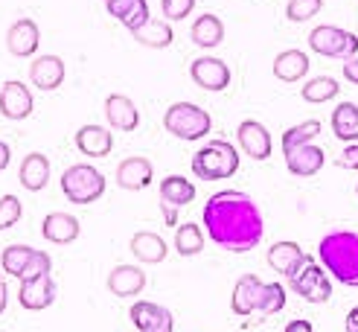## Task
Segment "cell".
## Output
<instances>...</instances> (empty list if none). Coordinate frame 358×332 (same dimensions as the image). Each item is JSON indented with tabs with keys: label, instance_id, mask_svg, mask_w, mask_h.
Wrapping results in <instances>:
<instances>
[{
	"label": "cell",
	"instance_id": "cell-1",
	"mask_svg": "<svg viewBox=\"0 0 358 332\" xmlns=\"http://www.w3.org/2000/svg\"><path fill=\"white\" fill-rule=\"evenodd\" d=\"M201 219H204V231L210 233V242L230 254L254 251L265 236L262 210L242 189L213 192L201 210Z\"/></svg>",
	"mask_w": 358,
	"mask_h": 332
},
{
	"label": "cell",
	"instance_id": "cell-2",
	"mask_svg": "<svg viewBox=\"0 0 358 332\" xmlns=\"http://www.w3.org/2000/svg\"><path fill=\"white\" fill-rule=\"evenodd\" d=\"M317 262L332 280L350 289H358V233L355 231H332L317 245Z\"/></svg>",
	"mask_w": 358,
	"mask_h": 332
},
{
	"label": "cell",
	"instance_id": "cell-3",
	"mask_svg": "<svg viewBox=\"0 0 358 332\" xmlns=\"http://www.w3.org/2000/svg\"><path fill=\"white\" fill-rule=\"evenodd\" d=\"M239 149L230 140H210L192 154V175L199 181H227L239 172Z\"/></svg>",
	"mask_w": 358,
	"mask_h": 332
},
{
	"label": "cell",
	"instance_id": "cell-4",
	"mask_svg": "<svg viewBox=\"0 0 358 332\" xmlns=\"http://www.w3.org/2000/svg\"><path fill=\"white\" fill-rule=\"evenodd\" d=\"M62 192L70 204H94L105 196V175L94 164H73L62 172Z\"/></svg>",
	"mask_w": 358,
	"mask_h": 332
},
{
	"label": "cell",
	"instance_id": "cell-5",
	"mask_svg": "<svg viewBox=\"0 0 358 332\" xmlns=\"http://www.w3.org/2000/svg\"><path fill=\"white\" fill-rule=\"evenodd\" d=\"M164 129L178 140H201L213 129V117L195 102H172L164 114Z\"/></svg>",
	"mask_w": 358,
	"mask_h": 332
},
{
	"label": "cell",
	"instance_id": "cell-6",
	"mask_svg": "<svg viewBox=\"0 0 358 332\" xmlns=\"http://www.w3.org/2000/svg\"><path fill=\"white\" fill-rule=\"evenodd\" d=\"M309 47L324 59H352L358 52V35L332 24H320L309 32Z\"/></svg>",
	"mask_w": 358,
	"mask_h": 332
},
{
	"label": "cell",
	"instance_id": "cell-7",
	"mask_svg": "<svg viewBox=\"0 0 358 332\" xmlns=\"http://www.w3.org/2000/svg\"><path fill=\"white\" fill-rule=\"evenodd\" d=\"M292 289L306 303H327L332 297V274L320 262H315V257H309L303 268L292 277Z\"/></svg>",
	"mask_w": 358,
	"mask_h": 332
},
{
	"label": "cell",
	"instance_id": "cell-8",
	"mask_svg": "<svg viewBox=\"0 0 358 332\" xmlns=\"http://www.w3.org/2000/svg\"><path fill=\"white\" fill-rule=\"evenodd\" d=\"M189 79L201 87V91H210V94H222L230 87V79H234V73H230V67L216 59V56H201L195 59L189 64Z\"/></svg>",
	"mask_w": 358,
	"mask_h": 332
},
{
	"label": "cell",
	"instance_id": "cell-9",
	"mask_svg": "<svg viewBox=\"0 0 358 332\" xmlns=\"http://www.w3.org/2000/svg\"><path fill=\"white\" fill-rule=\"evenodd\" d=\"M129 318L137 332H175V315L152 301H137L129 309Z\"/></svg>",
	"mask_w": 358,
	"mask_h": 332
},
{
	"label": "cell",
	"instance_id": "cell-10",
	"mask_svg": "<svg viewBox=\"0 0 358 332\" xmlns=\"http://www.w3.org/2000/svg\"><path fill=\"white\" fill-rule=\"evenodd\" d=\"M236 140H239V149L248 157H254V161H268L271 152H274L271 131L257 120H242L239 129H236Z\"/></svg>",
	"mask_w": 358,
	"mask_h": 332
},
{
	"label": "cell",
	"instance_id": "cell-11",
	"mask_svg": "<svg viewBox=\"0 0 358 332\" xmlns=\"http://www.w3.org/2000/svg\"><path fill=\"white\" fill-rule=\"evenodd\" d=\"M56 280L50 274H41V277H32V280H21V289H17V301H21L24 309L29 312H44L56 303Z\"/></svg>",
	"mask_w": 358,
	"mask_h": 332
},
{
	"label": "cell",
	"instance_id": "cell-12",
	"mask_svg": "<svg viewBox=\"0 0 358 332\" xmlns=\"http://www.w3.org/2000/svg\"><path fill=\"white\" fill-rule=\"evenodd\" d=\"M35 108V99H32V91L17 82V79H9L0 85V114L6 120H27Z\"/></svg>",
	"mask_w": 358,
	"mask_h": 332
},
{
	"label": "cell",
	"instance_id": "cell-13",
	"mask_svg": "<svg viewBox=\"0 0 358 332\" xmlns=\"http://www.w3.org/2000/svg\"><path fill=\"white\" fill-rule=\"evenodd\" d=\"M285 157V166H289L292 175H297V178H312V175H317L320 169H324L327 164V152L315 146V143H303V146H294L289 152H282Z\"/></svg>",
	"mask_w": 358,
	"mask_h": 332
},
{
	"label": "cell",
	"instance_id": "cell-14",
	"mask_svg": "<svg viewBox=\"0 0 358 332\" xmlns=\"http://www.w3.org/2000/svg\"><path fill=\"white\" fill-rule=\"evenodd\" d=\"M38 44H41V29L38 24L32 21V17H21V21H15L6 32V47L12 56L17 59H29L38 52Z\"/></svg>",
	"mask_w": 358,
	"mask_h": 332
},
{
	"label": "cell",
	"instance_id": "cell-15",
	"mask_svg": "<svg viewBox=\"0 0 358 332\" xmlns=\"http://www.w3.org/2000/svg\"><path fill=\"white\" fill-rule=\"evenodd\" d=\"M306 259H309V254H303V248L297 242H292V239L274 242L271 248H268V266H271L285 280H292L303 268V262H306Z\"/></svg>",
	"mask_w": 358,
	"mask_h": 332
},
{
	"label": "cell",
	"instance_id": "cell-16",
	"mask_svg": "<svg viewBox=\"0 0 358 332\" xmlns=\"http://www.w3.org/2000/svg\"><path fill=\"white\" fill-rule=\"evenodd\" d=\"M155 178V166L149 157H143V154H131V157H125V161L117 166V187L122 189H146Z\"/></svg>",
	"mask_w": 358,
	"mask_h": 332
},
{
	"label": "cell",
	"instance_id": "cell-17",
	"mask_svg": "<svg viewBox=\"0 0 358 332\" xmlns=\"http://www.w3.org/2000/svg\"><path fill=\"white\" fill-rule=\"evenodd\" d=\"M262 289H265V283L257 274H242L236 280V286H234V294H230V309H234V315H239V318L254 315L257 306H259Z\"/></svg>",
	"mask_w": 358,
	"mask_h": 332
},
{
	"label": "cell",
	"instance_id": "cell-18",
	"mask_svg": "<svg viewBox=\"0 0 358 332\" xmlns=\"http://www.w3.org/2000/svg\"><path fill=\"white\" fill-rule=\"evenodd\" d=\"M105 120H108V126L117 129V131H137L140 126V111L134 99H129L125 94H111L105 99Z\"/></svg>",
	"mask_w": 358,
	"mask_h": 332
},
{
	"label": "cell",
	"instance_id": "cell-19",
	"mask_svg": "<svg viewBox=\"0 0 358 332\" xmlns=\"http://www.w3.org/2000/svg\"><path fill=\"white\" fill-rule=\"evenodd\" d=\"M64 76H67V70H64V62L59 56H38L29 67V82L38 87V91H47V94L59 91L64 85Z\"/></svg>",
	"mask_w": 358,
	"mask_h": 332
},
{
	"label": "cell",
	"instance_id": "cell-20",
	"mask_svg": "<svg viewBox=\"0 0 358 332\" xmlns=\"http://www.w3.org/2000/svg\"><path fill=\"white\" fill-rule=\"evenodd\" d=\"M76 149L85 157H94V161H99V157H108L111 149H114V134L105 126H96V122H91V126H82L76 131Z\"/></svg>",
	"mask_w": 358,
	"mask_h": 332
},
{
	"label": "cell",
	"instance_id": "cell-21",
	"mask_svg": "<svg viewBox=\"0 0 358 332\" xmlns=\"http://www.w3.org/2000/svg\"><path fill=\"white\" fill-rule=\"evenodd\" d=\"M149 277L143 274L140 266H117L108 274V291L114 297H137L143 289H146Z\"/></svg>",
	"mask_w": 358,
	"mask_h": 332
},
{
	"label": "cell",
	"instance_id": "cell-22",
	"mask_svg": "<svg viewBox=\"0 0 358 332\" xmlns=\"http://www.w3.org/2000/svg\"><path fill=\"white\" fill-rule=\"evenodd\" d=\"M79 233H82V224L70 213H50L41 222V236L52 245H70L79 239Z\"/></svg>",
	"mask_w": 358,
	"mask_h": 332
},
{
	"label": "cell",
	"instance_id": "cell-23",
	"mask_svg": "<svg viewBox=\"0 0 358 332\" xmlns=\"http://www.w3.org/2000/svg\"><path fill=\"white\" fill-rule=\"evenodd\" d=\"M105 9H108V15L117 17V21H120L125 29H129V32H134V29H140L143 24L152 21V12H149L146 0H108V3H105Z\"/></svg>",
	"mask_w": 358,
	"mask_h": 332
},
{
	"label": "cell",
	"instance_id": "cell-24",
	"mask_svg": "<svg viewBox=\"0 0 358 332\" xmlns=\"http://www.w3.org/2000/svg\"><path fill=\"white\" fill-rule=\"evenodd\" d=\"M131 254L143 262V266H157V262H164L169 257V245L164 242V236H157L152 231H140L131 236Z\"/></svg>",
	"mask_w": 358,
	"mask_h": 332
},
{
	"label": "cell",
	"instance_id": "cell-25",
	"mask_svg": "<svg viewBox=\"0 0 358 332\" xmlns=\"http://www.w3.org/2000/svg\"><path fill=\"white\" fill-rule=\"evenodd\" d=\"M17 178H21L24 189L29 192H41L50 181V157L41 154V152H29L24 157V164L21 169H17Z\"/></svg>",
	"mask_w": 358,
	"mask_h": 332
},
{
	"label": "cell",
	"instance_id": "cell-26",
	"mask_svg": "<svg viewBox=\"0 0 358 332\" xmlns=\"http://www.w3.org/2000/svg\"><path fill=\"white\" fill-rule=\"evenodd\" d=\"M189 38L195 47H204V50H213V47H219L224 41V24H222V17L219 15H213V12H204L195 17V24L189 29Z\"/></svg>",
	"mask_w": 358,
	"mask_h": 332
},
{
	"label": "cell",
	"instance_id": "cell-27",
	"mask_svg": "<svg viewBox=\"0 0 358 332\" xmlns=\"http://www.w3.org/2000/svg\"><path fill=\"white\" fill-rule=\"evenodd\" d=\"M309 73V56L303 50H282L274 59V76L280 82H300Z\"/></svg>",
	"mask_w": 358,
	"mask_h": 332
},
{
	"label": "cell",
	"instance_id": "cell-28",
	"mask_svg": "<svg viewBox=\"0 0 358 332\" xmlns=\"http://www.w3.org/2000/svg\"><path fill=\"white\" fill-rule=\"evenodd\" d=\"M134 41L140 47H149V50H166L172 41H175V29H172V21L166 17H160V21H149L143 24L140 29L131 32Z\"/></svg>",
	"mask_w": 358,
	"mask_h": 332
},
{
	"label": "cell",
	"instance_id": "cell-29",
	"mask_svg": "<svg viewBox=\"0 0 358 332\" xmlns=\"http://www.w3.org/2000/svg\"><path fill=\"white\" fill-rule=\"evenodd\" d=\"M332 134L344 143H358V105L355 102H341L329 117Z\"/></svg>",
	"mask_w": 358,
	"mask_h": 332
},
{
	"label": "cell",
	"instance_id": "cell-30",
	"mask_svg": "<svg viewBox=\"0 0 358 332\" xmlns=\"http://www.w3.org/2000/svg\"><path fill=\"white\" fill-rule=\"evenodd\" d=\"M160 201L172 207H187L195 201V184L187 181L184 175H166L160 181Z\"/></svg>",
	"mask_w": 358,
	"mask_h": 332
},
{
	"label": "cell",
	"instance_id": "cell-31",
	"mask_svg": "<svg viewBox=\"0 0 358 332\" xmlns=\"http://www.w3.org/2000/svg\"><path fill=\"white\" fill-rule=\"evenodd\" d=\"M207 245V236L204 231L195 222H187V224H178L175 231V251L181 257H199Z\"/></svg>",
	"mask_w": 358,
	"mask_h": 332
},
{
	"label": "cell",
	"instance_id": "cell-32",
	"mask_svg": "<svg viewBox=\"0 0 358 332\" xmlns=\"http://www.w3.org/2000/svg\"><path fill=\"white\" fill-rule=\"evenodd\" d=\"M38 248H29V245H6L3 254H0V266H3V274L21 280L24 271L29 268V262Z\"/></svg>",
	"mask_w": 358,
	"mask_h": 332
},
{
	"label": "cell",
	"instance_id": "cell-33",
	"mask_svg": "<svg viewBox=\"0 0 358 332\" xmlns=\"http://www.w3.org/2000/svg\"><path fill=\"white\" fill-rule=\"evenodd\" d=\"M300 94L312 105H324V102H332L338 94H341V85H338V79H332V76H315V79H309L306 85H303Z\"/></svg>",
	"mask_w": 358,
	"mask_h": 332
},
{
	"label": "cell",
	"instance_id": "cell-34",
	"mask_svg": "<svg viewBox=\"0 0 358 332\" xmlns=\"http://www.w3.org/2000/svg\"><path fill=\"white\" fill-rule=\"evenodd\" d=\"M320 129H324V126H320L317 120H303V122H297V126L285 129L282 131V140H280L282 152H289L294 146H303V143H312V140L320 134Z\"/></svg>",
	"mask_w": 358,
	"mask_h": 332
},
{
	"label": "cell",
	"instance_id": "cell-35",
	"mask_svg": "<svg viewBox=\"0 0 358 332\" xmlns=\"http://www.w3.org/2000/svg\"><path fill=\"white\" fill-rule=\"evenodd\" d=\"M282 309H285V289H282V283H265L262 297H259V306H257V315L268 318V315H277Z\"/></svg>",
	"mask_w": 358,
	"mask_h": 332
},
{
	"label": "cell",
	"instance_id": "cell-36",
	"mask_svg": "<svg viewBox=\"0 0 358 332\" xmlns=\"http://www.w3.org/2000/svg\"><path fill=\"white\" fill-rule=\"evenodd\" d=\"M320 9H324V0H289V6H285V17H289L292 24H306Z\"/></svg>",
	"mask_w": 358,
	"mask_h": 332
},
{
	"label": "cell",
	"instance_id": "cell-37",
	"mask_svg": "<svg viewBox=\"0 0 358 332\" xmlns=\"http://www.w3.org/2000/svg\"><path fill=\"white\" fill-rule=\"evenodd\" d=\"M24 216V207H21V199L17 196H0V231H9V227H15L17 222H21Z\"/></svg>",
	"mask_w": 358,
	"mask_h": 332
},
{
	"label": "cell",
	"instance_id": "cell-38",
	"mask_svg": "<svg viewBox=\"0 0 358 332\" xmlns=\"http://www.w3.org/2000/svg\"><path fill=\"white\" fill-rule=\"evenodd\" d=\"M166 21H184V17L195 9V0H160Z\"/></svg>",
	"mask_w": 358,
	"mask_h": 332
},
{
	"label": "cell",
	"instance_id": "cell-39",
	"mask_svg": "<svg viewBox=\"0 0 358 332\" xmlns=\"http://www.w3.org/2000/svg\"><path fill=\"white\" fill-rule=\"evenodd\" d=\"M338 166L341 169H358V143H347V149L338 154Z\"/></svg>",
	"mask_w": 358,
	"mask_h": 332
},
{
	"label": "cell",
	"instance_id": "cell-40",
	"mask_svg": "<svg viewBox=\"0 0 358 332\" xmlns=\"http://www.w3.org/2000/svg\"><path fill=\"white\" fill-rule=\"evenodd\" d=\"M344 79L350 82V85H358V56H352V59H344Z\"/></svg>",
	"mask_w": 358,
	"mask_h": 332
},
{
	"label": "cell",
	"instance_id": "cell-41",
	"mask_svg": "<svg viewBox=\"0 0 358 332\" xmlns=\"http://www.w3.org/2000/svg\"><path fill=\"white\" fill-rule=\"evenodd\" d=\"M282 332H315V326H312V321L294 318V321H289V324H285V329H282Z\"/></svg>",
	"mask_w": 358,
	"mask_h": 332
},
{
	"label": "cell",
	"instance_id": "cell-42",
	"mask_svg": "<svg viewBox=\"0 0 358 332\" xmlns=\"http://www.w3.org/2000/svg\"><path fill=\"white\" fill-rule=\"evenodd\" d=\"M9 161H12V149H9L6 140H0V172L9 166Z\"/></svg>",
	"mask_w": 358,
	"mask_h": 332
},
{
	"label": "cell",
	"instance_id": "cell-43",
	"mask_svg": "<svg viewBox=\"0 0 358 332\" xmlns=\"http://www.w3.org/2000/svg\"><path fill=\"white\" fill-rule=\"evenodd\" d=\"M6 303H9V286H6L3 274H0V315L6 312Z\"/></svg>",
	"mask_w": 358,
	"mask_h": 332
},
{
	"label": "cell",
	"instance_id": "cell-44",
	"mask_svg": "<svg viewBox=\"0 0 358 332\" xmlns=\"http://www.w3.org/2000/svg\"><path fill=\"white\" fill-rule=\"evenodd\" d=\"M347 332H358V306H352L347 315Z\"/></svg>",
	"mask_w": 358,
	"mask_h": 332
},
{
	"label": "cell",
	"instance_id": "cell-45",
	"mask_svg": "<svg viewBox=\"0 0 358 332\" xmlns=\"http://www.w3.org/2000/svg\"><path fill=\"white\" fill-rule=\"evenodd\" d=\"M164 204V201H160ZM164 219H166V224H175V207L172 204H164Z\"/></svg>",
	"mask_w": 358,
	"mask_h": 332
},
{
	"label": "cell",
	"instance_id": "cell-46",
	"mask_svg": "<svg viewBox=\"0 0 358 332\" xmlns=\"http://www.w3.org/2000/svg\"><path fill=\"white\" fill-rule=\"evenodd\" d=\"M355 192H358V184H355Z\"/></svg>",
	"mask_w": 358,
	"mask_h": 332
},
{
	"label": "cell",
	"instance_id": "cell-47",
	"mask_svg": "<svg viewBox=\"0 0 358 332\" xmlns=\"http://www.w3.org/2000/svg\"><path fill=\"white\" fill-rule=\"evenodd\" d=\"M105 3H108V0H105Z\"/></svg>",
	"mask_w": 358,
	"mask_h": 332
}]
</instances>
